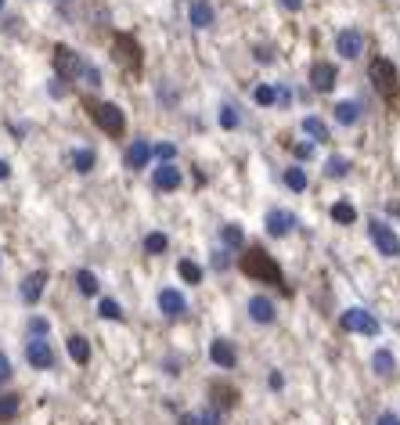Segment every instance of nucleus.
<instances>
[{
	"label": "nucleus",
	"instance_id": "nucleus-2",
	"mask_svg": "<svg viewBox=\"0 0 400 425\" xmlns=\"http://www.w3.org/2000/svg\"><path fill=\"white\" fill-rule=\"evenodd\" d=\"M87 112L98 123V130H105L109 137H123L126 134V116L116 101H87Z\"/></svg>",
	"mask_w": 400,
	"mask_h": 425
},
{
	"label": "nucleus",
	"instance_id": "nucleus-3",
	"mask_svg": "<svg viewBox=\"0 0 400 425\" xmlns=\"http://www.w3.org/2000/svg\"><path fill=\"white\" fill-rule=\"evenodd\" d=\"M339 328H343V332H353V335L375 339L383 325H378V317H375L371 310H364V307H346V310L339 314Z\"/></svg>",
	"mask_w": 400,
	"mask_h": 425
},
{
	"label": "nucleus",
	"instance_id": "nucleus-11",
	"mask_svg": "<svg viewBox=\"0 0 400 425\" xmlns=\"http://www.w3.org/2000/svg\"><path fill=\"white\" fill-rule=\"evenodd\" d=\"M112 58L119 61L123 69H141V61H144L137 40L126 36V33H116V40H112Z\"/></svg>",
	"mask_w": 400,
	"mask_h": 425
},
{
	"label": "nucleus",
	"instance_id": "nucleus-36",
	"mask_svg": "<svg viewBox=\"0 0 400 425\" xmlns=\"http://www.w3.org/2000/svg\"><path fill=\"white\" fill-rule=\"evenodd\" d=\"M152 159H159V162H174V159H177V144H174V141H159V144H152Z\"/></svg>",
	"mask_w": 400,
	"mask_h": 425
},
{
	"label": "nucleus",
	"instance_id": "nucleus-5",
	"mask_svg": "<svg viewBox=\"0 0 400 425\" xmlns=\"http://www.w3.org/2000/svg\"><path fill=\"white\" fill-rule=\"evenodd\" d=\"M368 235H371V242H375V249L383 252L386 260H397L400 256V235L393 231V224H386V220H368Z\"/></svg>",
	"mask_w": 400,
	"mask_h": 425
},
{
	"label": "nucleus",
	"instance_id": "nucleus-51",
	"mask_svg": "<svg viewBox=\"0 0 400 425\" xmlns=\"http://www.w3.org/2000/svg\"><path fill=\"white\" fill-rule=\"evenodd\" d=\"M0 263H4V260H0Z\"/></svg>",
	"mask_w": 400,
	"mask_h": 425
},
{
	"label": "nucleus",
	"instance_id": "nucleus-10",
	"mask_svg": "<svg viewBox=\"0 0 400 425\" xmlns=\"http://www.w3.org/2000/svg\"><path fill=\"white\" fill-rule=\"evenodd\" d=\"M335 54H339L343 61H357L364 54V33L353 29V26L339 29V33H335Z\"/></svg>",
	"mask_w": 400,
	"mask_h": 425
},
{
	"label": "nucleus",
	"instance_id": "nucleus-44",
	"mask_svg": "<svg viewBox=\"0 0 400 425\" xmlns=\"http://www.w3.org/2000/svg\"><path fill=\"white\" fill-rule=\"evenodd\" d=\"M275 91H278V101H275V109H289V105H292V91L285 87V83H278Z\"/></svg>",
	"mask_w": 400,
	"mask_h": 425
},
{
	"label": "nucleus",
	"instance_id": "nucleus-8",
	"mask_svg": "<svg viewBox=\"0 0 400 425\" xmlns=\"http://www.w3.org/2000/svg\"><path fill=\"white\" fill-rule=\"evenodd\" d=\"M307 83L314 94H332L335 83H339V69H335V61H314L310 72H307Z\"/></svg>",
	"mask_w": 400,
	"mask_h": 425
},
{
	"label": "nucleus",
	"instance_id": "nucleus-33",
	"mask_svg": "<svg viewBox=\"0 0 400 425\" xmlns=\"http://www.w3.org/2000/svg\"><path fill=\"white\" fill-rule=\"evenodd\" d=\"M177 274H180V281H187V285H202V267L195 260H180Z\"/></svg>",
	"mask_w": 400,
	"mask_h": 425
},
{
	"label": "nucleus",
	"instance_id": "nucleus-9",
	"mask_svg": "<svg viewBox=\"0 0 400 425\" xmlns=\"http://www.w3.org/2000/svg\"><path fill=\"white\" fill-rule=\"evenodd\" d=\"M26 364L33 371H51L58 364V357H54V346L47 343V339H29L26 343Z\"/></svg>",
	"mask_w": 400,
	"mask_h": 425
},
{
	"label": "nucleus",
	"instance_id": "nucleus-19",
	"mask_svg": "<svg viewBox=\"0 0 400 425\" xmlns=\"http://www.w3.org/2000/svg\"><path fill=\"white\" fill-rule=\"evenodd\" d=\"M148 162H152V144L144 141V137H134V144L126 148V155H123V166L137 173V169H144Z\"/></svg>",
	"mask_w": 400,
	"mask_h": 425
},
{
	"label": "nucleus",
	"instance_id": "nucleus-22",
	"mask_svg": "<svg viewBox=\"0 0 400 425\" xmlns=\"http://www.w3.org/2000/svg\"><path fill=\"white\" fill-rule=\"evenodd\" d=\"M72 281H76V292L87 295V300H98V295H101V281H98V274L91 267H79Z\"/></svg>",
	"mask_w": 400,
	"mask_h": 425
},
{
	"label": "nucleus",
	"instance_id": "nucleus-17",
	"mask_svg": "<svg viewBox=\"0 0 400 425\" xmlns=\"http://www.w3.org/2000/svg\"><path fill=\"white\" fill-rule=\"evenodd\" d=\"M213 22H217V8L209 0H192L187 4V26L192 29H209Z\"/></svg>",
	"mask_w": 400,
	"mask_h": 425
},
{
	"label": "nucleus",
	"instance_id": "nucleus-28",
	"mask_svg": "<svg viewBox=\"0 0 400 425\" xmlns=\"http://www.w3.org/2000/svg\"><path fill=\"white\" fill-rule=\"evenodd\" d=\"M18 411H22V396H18V393H0V425L15 422Z\"/></svg>",
	"mask_w": 400,
	"mask_h": 425
},
{
	"label": "nucleus",
	"instance_id": "nucleus-1",
	"mask_svg": "<svg viewBox=\"0 0 400 425\" xmlns=\"http://www.w3.org/2000/svg\"><path fill=\"white\" fill-rule=\"evenodd\" d=\"M238 267H242V274H245L249 281H263V285H282V281H285L278 260L270 256V252H263L260 245H245Z\"/></svg>",
	"mask_w": 400,
	"mask_h": 425
},
{
	"label": "nucleus",
	"instance_id": "nucleus-48",
	"mask_svg": "<svg viewBox=\"0 0 400 425\" xmlns=\"http://www.w3.org/2000/svg\"><path fill=\"white\" fill-rule=\"evenodd\" d=\"M180 425H202V422H199V411H187V415H180Z\"/></svg>",
	"mask_w": 400,
	"mask_h": 425
},
{
	"label": "nucleus",
	"instance_id": "nucleus-6",
	"mask_svg": "<svg viewBox=\"0 0 400 425\" xmlns=\"http://www.w3.org/2000/svg\"><path fill=\"white\" fill-rule=\"evenodd\" d=\"M245 317L260 328H270V325H278V303L270 300V295L256 292V295H249V303H245Z\"/></svg>",
	"mask_w": 400,
	"mask_h": 425
},
{
	"label": "nucleus",
	"instance_id": "nucleus-38",
	"mask_svg": "<svg viewBox=\"0 0 400 425\" xmlns=\"http://www.w3.org/2000/svg\"><path fill=\"white\" fill-rule=\"evenodd\" d=\"M199 422H202V425H224V411L217 408V403H209V408L199 411Z\"/></svg>",
	"mask_w": 400,
	"mask_h": 425
},
{
	"label": "nucleus",
	"instance_id": "nucleus-20",
	"mask_svg": "<svg viewBox=\"0 0 400 425\" xmlns=\"http://www.w3.org/2000/svg\"><path fill=\"white\" fill-rule=\"evenodd\" d=\"M371 375H375V378H383V382L397 375V357H393V350L378 346V350L371 353Z\"/></svg>",
	"mask_w": 400,
	"mask_h": 425
},
{
	"label": "nucleus",
	"instance_id": "nucleus-21",
	"mask_svg": "<svg viewBox=\"0 0 400 425\" xmlns=\"http://www.w3.org/2000/svg\"><path fill=\"white\" fill-rule=\"evenodd\" d=\"M66 353L76 360L79 368H83V364H91V357H94V350H91V343H87V335H79V332H72V335L66 339Z\"/></svg>",
	"mask_w": 400,
	"mask_h": 425
},
{
	"label": "nucleus",
	"instance_id": "nucleus-47",
	"mask_svg": "<svg viewBox=\"0 0 400 425\" xmlns=\"http://www.w3.org/2000/svg\"><path fill=\"white\" fill-rule=\"evenodd\" d=\"M256 61H260V65H270V61H275V54H270V47H256Z\"/></svg>",
	"mask_w": 400,
	"mask_h": 425
},
{
	"label": "nucleus",
	"instance_id": "nucleus-43",
	"mask_svg": "<svg viewBox=\"0 0 400 425\" xmlns=\"http://www.w3.org/2000/svg\"><path fill=\"white\" fill-rule=\"evenodd\" d=\"M267 386H270V393H282V389H285V375L275 368V371L267 375Z\"/></svg>",
	"mask_w": 400,
	"mask_h": 425
},
{
	"label": "nucleus",
	"instance_id": "nucleus-7",
	"mask_svg": "<svg viewBox=\"0 0 400 425\" xmlns=\"http://www.w3.org/2000/svg\"><path fill=\"white\" fill-rule=\"evenodd\" d=\"M83 65H87V61H83L69 44H58V47H54V72H58V79L76 83V79L83 76Z\"/></svg>",
	"mask_w": 400,
	"mask_h": 425
},
{
	"label": "nucleus",
	"instance_id": "nucleus-49",
	"mask_svg": "<svg viewBox=\"0 0 400 425\" xmlns=\"http://www.w3.org/2000/svg\"><path fill=\"white\" fill-rule=\"evenodd\" d=\"M11 177V166H8V159H0V180H8Z\"/></svg>",
	"mask_w": 400,
	"mask_h": 425
},
{
	"label": "nucleus",
	"instance_id": "nucleus-40",
	"mask_svg": "<svg viewBox=\"0 0 400 425\" xmlns=\"http://www.w3.org/2000/svg\"><path fill=\"white\" fill-rule=\"evenodd\" d=\"M11 378H15V364H11V357L0 350V386H8Z\"/></svg>",
	"mask_w": 400,
	"mask_h": 425
},
{
	"label": "nucleus",
	"instance_id": "nucleus-35",
	"mask_svg": "<svg viewBox=\"0 0 400 425\" xmlns=\"http://www.w3.org/2000/svg\"><path fill=\"white\" fill-rule=\"evenodd\" d=\"M252 101H256L260 109H275V101H278V91L270 87V83H260V87L252 91Z\"/></svg>",
	"mask_w": 400,
	"mask_h": 425
},
{
	"label": "nucleus",
	"instance_id": "nucleus-34",
	"mask_svg": "<svg viewBox=\"0 0 400 425\" xmlns=\"http://www.w3.org/2000/svg\"><path fill=\"white\" fill-rule=\"evenodd\" d=\"M26 332H29V339H47V335H51V317L33 314V317H29V325H26Z\"/></svg>",
	"mask_w": 400,
	"mask_h": 425
},
{
	"label": "nucleus",
	"instance_id": "nucleus-31",
	"mask_svg": "<svg viewBox=\"0 0 400 425\" xmlns=\"http://www.w3.org/2000/svg\"><path fill=\"white\" fill-rule=\"evenodd\" d=\"M325 177H328V180H343V177H350V159L332 155V159L325 162Z\"/></svg>",
	"mask_w": 400,
	"mask_h": 425
},
{
	"label": "nucleus",
	"instance_id": "nucleus-26",
	"mask_svg": "<svg viewBox=\"0 0 400 425\" xmlns=\"http://www.w3.org/2000/svg\"><path fill=\"white\" fill-rule=\"evenodd\" d=\"M69 162H72V169L79 177H87L91 169L98 166V155H94V148H76V152L69 155Z\"/></svg>",
	"mask_w": 400,
	"mask_h": 425
},
{
	"label": "nucleus",
	"instance_id": "nucleus-16",
	"mask_svg": "<svg viewBox=\"0 0 400 425\" xmlns=\"http://www.w3.org/2000/svg\"><path fill=\"white\" fill-rule=\"evenodd\" d=\"M47 270H33V274H26V281L18 285V300H22L26 307H36L40 303V295H44V288H47Z\"/></svg>",
	"mask_w": 400,
	"mask_h": 425
},
{
	"label": "nucleus",
	"instance_id": "nucleus-37",
	"mask_svg": "<svg viewBox=\"0 0 400 425\" xmlns=\"http://www.w3.org/2000/svg\"><path fill=\"white\" fill-rule=\"evenodd\" d=\"M209 263H213V270H220V274H224V270H231V267H235V260H231V249H224V245H220V249H213Z\"/></svg>",
	"mask_w": 400,
	"mask_h": 425
},
{
	"label": "nucleus",
	"instance_id": "nucleus-41",
	"mask_svg": "<svg viewBox=\"0 0 400 425\" xmlns=\"http://www.w3.org/2000/svg\"><path fill=\"white\" fill-rule=\"evenodd\" d=\"M292 155H296L300 162H310V159H314V141H300V144H292Z\"/></svg>",
	"mask_w": 400,
	"mask_h": 425
},
{
	"label": "nucleus",
	"instance_id": "nucleus-42",
	"mask_svg": "<svg viewBox=\"0 0 400 425\" xmlns=\"http://www.w3.org/2000/svg\"><path fill=\"white\" fill-rule=\"evenodd\" d=\"M159 105H166V109H177V91L174 87H159Z\"/></svg>",
	"mask_w": 400,
	"mask_h": 425
},
{
	"label": "nucleus",
	"instance_id": "nucleus-12",
	"mask_svg": "<svg viewBox=\"0 0 400 425\" xmlns=\"http://www.w3.org/2000/svg\"><path fill=\"white\" fill-rule=\"evenodd\" d=\"M296 212H289V209H267V217H263V231L270 238H289L292 231H296Z\"/></svg>",
	"mask_w": 400,
	"mask_h": 425
},
{
	"label": "nucleus",
	"instance_id": "nucleus-32",
	"mask_svg": "<svg viewBox=\"0 0 400 425\" xmlns=\"http://www.w3.org/2000/svg\"><path fill=\"white\" fill-rule=\"evenodd\" d=\"M332 220L339 224V227H350V224H357V209L350 202H335L332 206Z\"/></svg>",
	"mask_w": 400,
	"mask_h": 425
},
{
	"label": "nucleus",
	"instance_id": "nucleus-24",
	"mask_svg": "<svg viewBox=\"0 0 400 425\" xmlns=\"http://www.w3.org/2000/svg\"><path fill=\"white\" fill-rule=\"evenodd\" d=\"M282 180H285V187L292 191V195H303V191L310 187V177H307V169H303V166H285Z\"/></svg>",
	"mask_w": 400,
	"mask_h": 425
},
{
	"label": "nucleus",
	"instance_id": "nucleus-50",
	"mask_svg": "<svg viewBox=\"0 0 400 425\" xmlns=\"http://www.w3.org/2000/svg\"><path fill=\"white\" fill-rule=\"evenodd\" d=\"M0 11H4V0H0Z\"/></svg>",
	"mask_w": 400,
	"mask_h": 425
},
{
	"label": "nucleus",
	"instance_id": "nucleus-13",
	"mask_svg": "<svg viewBox=\"0 0 400 425\" xmlns=\"http://www.w3.org/2000/svg\"><path fill=\"white\" fill-rule=\"evenodd\" d=\"M209 360H213L220 371H235L238 368V350H235V343L224 339V335L209 339Z\"/></svg>",
	"mask_w": 400,
	"mask_h": 425
},
{
	"label": "nucleus",
	"instance_id": "nucleus-29",
	"mask_svg": "<svg viewBox=\"0 0 400 425\" xmlns=\"http://www.w3.org/2000/svg\"><path fill=\"white\" fill-rule=\"evenodd\" d=\"M166 249H170V235L166 231H148L144 235V252L148 256H166Z\"/></svg>",
	"mask_w": 400,
	"mask_h": 425
},
{
	"label": "nucleus",
	"instance_id": "nucleus-45",
	"mask_svg": "<svg viewBox=\"0 0 400 425\" xmlns=\"http://www.w3.org/2000/svg\"><path fill=\"white\" fill-rule=\"evenodd\" d=\"M303 4H307V0H278V8H282V11H289V15L303 11Z\"/></svg>",
	"mask_w": 400,
	"mask_h": 425
},
{
	"label": "nucleus",
	"instance_id": "nucleus-30",
	"mask_svg": "<svg viewBox=\"0 0 400 425\" xmlns=\"http://www.w3.org/2000/svg\"><path fill=\"white\" fill-rule=\"evenodd\" d=\"M98 317L101 321H123V307L112 295H98Z\"/></svg>",
	"mask_w": 400,
	"mask_h": 425
},
{
	"label": "nucleus",
	"instance_id": "nucleus-39",
	"mask_svg": "<svg viewBox=\"0 0 400 425\" xmlns=\"http://www.w3.org/2000/svg\"><path fill=\"white\" fill-rule=\"evenodd\" d=\"M79 79L87 83L91 91H98V87H101V69H98V65H91V61H87V65H83V76H79Z\"/></svg>",
	"mask_w": 400,
	"mask_h": 425
},
{
	"label": "nucleus",
	"instance_id": "nucleus-15",
	"mask_svg": "<svg viewBox=\"0 0 400 425\" xmlns=\"http://www.w3.org/2000/svg\"><path fill=\"white\" fill-rule=\"evenodd\" d=\"M155 307H159L162 317H170V321H177V317L187 314V300H184V292H180V288H159Z\"/></svg>",
	"mask_w": 400,
	"mask_h": 425
},
{
	"label": "nucleus",
	"instance_id": "nucleus-46",
	"mask_svg": "<svg viewBox=\"0 0 400 425\" xmlns=\"http://www.w3.org/2000/svg\"><path fill=\"white\" fill-rule=\"evenodd\" d=\"M375 425H400V415H393V411H383L375 418Z\"/></svg>",
	"mask_w": 400,
	"mask_h": 425
},
{
	"label": "nucleus",
	"instance_id": "nucleus-14",
	"mask_svg": "<svg viewBox=\"0 0 400 425\" xmlns=\"http://www.w3.org/2000/svg\"><path fill=\"white\" fill-rule=\"evenodd\" d=\"M180 184H184V173H180L177 162H159L155 166V173H152V187L155 191H162V195H174Z\"/></svg>",
	"mask_w": 400,
	"mask_h": 425
},
{
	"label": "nucleus",
	"instance_id": "nucleus-25",
	"mask_svg": "<svg viewBox=\"0 0 400 425\" xmlns=\"http://www.w3.org/2000/svg\"><path fill=\"white\" fill-rule=\"evenodd\" d=\"M300 130H303V134H307L314 144H325V141H328V123H325L321 116H303Z\"/></svg>",
	"mask_w": 400,
	"mask_h": 425
},
{
	"label": "nucleus",
	"instance_id": "nucleus-23",
	"mask_svg": "<svg viewBox=\"0 0 400 425\" xmlns=\"http://www.w3.org/2000/svg\"><path fill=\"white\" fill-rule=\"evenodd\" d=\"M220 245L231 249V252H242L249 242H245V231L238 224H220Z\"/></svg>",
	"mask_w": 400,
	"mask_h": 425
},
{
	"label": "nucleus",
	"instance_id": "nucleus-4",
	"mask_svg": "<svg viewBox=\"0 0 400 425\" xmlns=\"http://www.w3.org/2000/svg\"><path fill=\"white\" fill-rule=\"evenodd\" d=\"M368 76H371V87L383 94V98H393L397 87H400V76H397V65L390 58H375L368 65Z\"/></svg>",
	"mask_w": 400,
	"mask_h": 425
},
{
	"label": "nucleus",
	"instance_id": "nucleus-27",
	"mask_svg": "<svg viewBox=\"0 0 400 425\" xmlns=\"http://www.w3.org/2000/svg\"><path fill=\"white\" fill-rule=\"evenodd\" d=\"M217 126H220V130H238V126H242V112L231 101H224L217 109Z\"/></svg>",
	"mask_w": 400,
	"mask_h": 425
},
{
	"label": "nucleus",
	"instance_id": "nucleus-18",
	"mask_svg": "<svg viewBox=\"0 0 400 425\" xmlns=\"http://www.w3.org/2000/svg\"><path fill=\"white\" fill-rule=\"evenodd\" d=\"M332 119L335 126H357L364 119V109H361V101H353V98H343V101H335V109H332Z\"/></svg>",
	"mask_w": 400,
	"mask_h": 425
}]
</instances>
